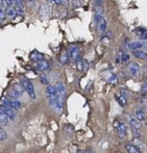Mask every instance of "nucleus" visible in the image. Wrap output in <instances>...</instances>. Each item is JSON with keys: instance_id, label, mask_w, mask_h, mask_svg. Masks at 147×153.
Wrapping results in <instances>:
<instances>
[{"instance_id": "nucleus-1", "label": "nucleus", "mask_w": 147, "mask_h": 153, "mask_svg": "<svg viewBox=\"0 0 147 153\" xmlns=\"http://www.w3.org/2000/svg\"><path fill=\"white\" fill-rule=\"evenodd\" d=\"M20 82L22 85L23 89L24 91L28 94V96L30 97L31 99H36L37 98V94H36V91H34V87L32 85V82L29 80L27 77L25 76H21L20 77Z\"/></svg>"}, {"instance_id": "nucleus-2", "label": "nucleus", "mask_w": 147, "mask_h": 153, "mask_svg": "<svg viewBox=\"0 0 147 153\" xmlns=\"http://www.w3.org/2000/svg\"><path fill=\"white\" fill-rule=\"evenodd\" d=\"M114 127H115L116 133L119 139H124L127 135V126L124 122L120 120H115L114 121Z\"/></svg>"}, {"instance_id": "nucleus-3", "label": "nucleus", "mask_w": 147, "mask_h": 153, "mask_svg": "<svg viewBox=\"0 0 147 153\" xmlns=\"http://www.w3.org/2000/svg\"><path fill=\"white\" fill-rule=\"evenodd\" d=\"M125 118H126V121L128 123L129 127L131 128V130L135 131V132H137L138 130H140L141 129V122H139L137 119H136L135 117H133L131 115H129V114H126L125 115Z\"/></svg>"}, {"instance_id": "nucleus-4", "label": "nucleus", "mask_w": 147, "mask_h": 153, "mask_svg": "<svg viewBox=\"0 0 147 153\" xmlns=\"http://www.w3.org/2000/svg\"><path fill=\"white\" fill-rule=\"evenodd\" d=\"M134 117L139 122H144L146 120V115H145V113H144L141 105L135 106V108H134Z\"/></svg>"}, {"instance_id": "nucleus-5", "label": "nucleus", "mask_w": 147, "mask_h": 153, "mask_svg": "<svg viewBox=\"0 0 147 153\" xmlns=\"http://www.w3.org/2000/svg\"><path fill=\"white\" fill-rule=\"evenodd\" d=\"M54 87H55V90H57V97H59V100L63 103L64 102L65 97H66V88H65L64 83L60 82V81L57 82Z\"/></svg>"}, {"instance_id": "nucleus-6", "label": "nucleus", "mask_w": 147, "mask_h": 153, "mask_svg": "<svg viewBox=\"0 0 147 153\" xmlns=\"http://www.w3.org/2000/svg\"><path fill=\"white\" fill-rule=\"evenodd\" d=\"M68 53H69V56H70L71 59L73 61H78L81 59V50L77 46H70L68 50Z\"/></svg>"}, {"instance_id": "nucleus-7", "label": "nucleus", "mask_w": 147, "mask_h": 153, "mask_svg": "<svg viewBox=\"0 0 147 153\" xmlns=\"http://www.w3.org/2000/svg\"><path fill=\"white\" fill-rule=\"evenodd\" d=\"M127 71H128V74L131 77H136L139 73V65L135 62H128V66H127Z\"/></svg>"}, {"instance_id": "nucleus-8", "label": "nucleus", "mask_w": 147, "mask_h": 153, "mask_svg": "<svg viewBox=\"0 0 147 153\" xmlns=\"http://www.w3.org/2000/svg\"><path fill=\"white\" fill-rule=\"evenodd\" d=\"M34 67L38 71H41V72H44V71H47L49 69V62L45 59H42V61H39L34 64Z\"/></svg>"}, {"instance_id": "nucleus-9", "label": "nucleus", "mask_w": 147, "mask_h": 153, "mask_svg": "<svg viewBox=\"0 0 147 153\" xmlns=\"http://www.w3.org/2000/svg\"><path fill=\"white\" fill-rule=\"evenodd\" d=\"M129 61V55L125 52H119L116 56V62H122V64H126Z\"/></svg>"}, {"instance_id": "nucleus-10", "label": "nucleus", "mask_w": 147, "mask_h": 153, "mask_svg": "<svg viewBox=\"0 0 147 153\" xmlns=\"http://www.w3.org/2000/svg\"><path fill=\"white\" fill-rule=\"evenodd\" d=\"M97 25H98V31L100 34H103L105 31V29H107V20H105L103 17H101L100 19H99V21L97 22Z\"/></svg>"}, {"instance_id": "nucleus-11", "label": "nucleus", "mask_w": 147, "mask_h": 153, "mask_svg": "<svg viewBox=\"0 0 147 153\" xmlns=\"http://www.w3.org/2000/svg\"><path fill=\"white\" fill-rule=\"evenodd\" d=\"M0 108L7 115L10 120H15V118H16V111L15 109L10 108V107H3V106H0Z\"/></svg>"}, {"instance_id": "nucleus-12", "label": "nucleus", "mask_w": 147, "mask_h": 153, "mask_svg": "<svg viewBox=\"0 0 147 153\" xmlns=\"http://www.w3.org/2000/svg\"><path fill=\"white\" fill-rule=\"evenodd\" d=\"M8 123H10V118H8L7 115L0 108V125H1V126H7Z\"/></svg>"}, {"instance_id": "nucleus-13", "label": "nucleus", "mask_w": 147, "mask_h": 153, "mask_svg": "<svg viewBox=\"0 0 147 153\" xmlns=\"http://www.w3.org/2000/svg\"><path fill=\"white\" fill-rule=\"evenodd\" d=\"M125 149H126V151L128 153H142L141 150L137 146L134 145V144H126L125 145Z\"/></svg>"}, {"instance_id": "nucleus-14", "label": "nucleus", "mask_w": 147, "mask_h": 153, "mask_svg": "<svg viewBox=\"0 0 147 153\" xmlns=\"http://www.w3.org/2000/svg\"><path fill=\"white\" fill-rule=\"evenodd\" d=\"M6 97H7L8 99H10V100H18V98L20 97V95H19L18 93H17L16 91H14V90L10 88V89L7 91Z\"/></svg>"}, {"instance_id": "nucleus-15", "label": "nucleus", "mask_w": 147, "mask_h": 153, "mask_svg": "<svg viewBox=\"0 0 147 153\" xmlns=\"http://www.w3.org/2000/svg\"><path fill=\"white\" fill-rule=\"evenodd\" d=\"M133 56L137 57L139 59H147V53L143 51H133Z\"/></svg>"}, {"instance_id": "nucleus-16", "label": "nucleus", "mask_w": 147, "mask_h": 153, "mask_svg": "<svg viewBox=\"0 0 147 153\" xmlns=\"http://www.w3.org/2000/svg\"><path fill=\"white\" fill-rule=\"evenodd\" d=\"M143 46V44L140 42H133V43H129L128 45H127V48L129 49V50L131 51H136V49L137 48H141V47Z\"/></svg>"}, {"instance_id": "nucleus-17", "label": "nucleus", "mask_w": 147, "mask_h": 153, "mask_svg": "<svg viewBox=\"0 0 147 153\" xmlns=\"http://www.w3.org/2000/svg\"><path fill=\"white\" fill-rule=\"evenodd\" d=\"M69 59H70V56H69L68 51H66V50L63 51L62 54H60V64H66V62H68Z\"/></svg>"}, {"instance_id": "nucleus-18", "label": "nucleus", "mask_w": 147, "mask_h": 153, "mask_svg": "<svg viewBox=\"0 0 147 153\" xmlns=\"http://www.w3.org/2000/svg\"><path fill=\"white\" fill-rule=\"evenodd\" d=\"M10 107L15 111L21 108V102L19 100H10Z\"/></svg>"}, {"instance_id": "nucleus-19", "label": "nucleus", "mask_w": 147, "mask_h": 153, "mask_svg": "<svg viewBox=\"0 0 147 153\" xmlns=\"http://www.w3.org/2000/svg\"><path fill=\"white\" fill-rule=\"evenodd\" d=\"M12 89L14 90V91H16L19 95H20V96L23 94V92H24V89H23V87H22L21 83H14V85H12Z\"/></svg>"}, {"instance_id": "nucleus-20", "label": "nucleus", "mask_w": 147, "mask_h": 153, "mask_svg": "<svg viewBox=\"0 0 147 153\" xmlns=\"http://www.w3.org/2000/svg\"><path fill=\"white\" fill-rule=\"evenodd\" d=\"M49 14V7L47 4H43L40 8V16L41 17H44V16H47Z\"/></svg>"}, {"instance_id": "nucleus-21", "label": "nucleus", "mask_w": 147, "mask_h": 153, "mask_svg": "<svg viewBox=\"0 0 147 153\" xmlns=\"http://www.w3.org/2000/svg\"><path fill=\"white\" fill-rule=\"evenodd\" d=\"M30 59H31L34 62H37L39 61H42L43 54H41V53H39V52H34V53H31V55H30Z\"/></svg>"}, {"instance_id": "nucleus-22", "label": "nucleus", "mask_w": 147, "mask_h": 153, "mask_svg": "<svg viewBox=\"0 0 147 153\" xmlns=\"http://www.w3.org/2000/svg\"><path fill=\"white\" fill-rule=\"evenodd\" d=\"M115 98H116V100L119 102V104L120 105H126V102H127V98H125V97H123V96H121L120 94L117 95V96H115Z\"/></svg>"}, {"instance_id": "nucleus-23", "label": "nucleus", "mask_w": 147, "mask_h": 153, "mask_svg": "<svg viewBox=\"0 0 147 153\" xmlns=\"http://www.w3.org/2000/svg\"><path fill=\"white\" fill-rule=\"evenodd\" d=\"M107 81L109 83H112V85H116L118 82V79L116 77V75L114 74H109V76L107 77Z\"/></svg>"}, {"instance_id": "nucleus-24", "label": "nucleus", "mask_w": 147, "mask_h": 153, "mask_svg": "<svg viewBox=\"0 0 147 153\" xmlns=\"http://www.w3.org/2000/svg\"><path fill=\"white\" fill-rule=\"evenodd\" d=\"M16 10H15V8L13 7H8L5 10V16L10 17V18H14L15 16H16Z\"/></svg>"}, {"instance_id": "nucleus-25", "label": "nucleus", "mask_w": 147, "mask_h": 153, "mask_svg": "<svg viewBox=\"0 0 147 153\" xmlns=\"http://www.w3.org/2000/svg\"><path fill=\"white\" fill-rule=\"evenodd\" d=\"M6 139H7V133L5 132V130H4L1 127V125H0V142L5 141Z\"/></svg>"}, {"instance_id": "nucleus-26", "label": "nucleus", "mask_w": 147, "mask_h": 153, "mask_svg": "<svg viewBox=\"0 0 147 153\" xmlns=\"http://www.w3.org/2000/svg\"><path fill=\"white\" fill-rule=\"evenodd\" d=\"M76 68L78 71H84V61L81 59H79L78 61H76Z\"/></svg>"}, {"instance_id": "nucleus-27", "label": "nucleus", "mask_w": 147, "mask_h": 153, "mask_svg": "<svg viewBox=\"0 0 147 153\" xmlns=\"http://www.w3.org/2000/svg\"><path fill=\"white\" fill-rule=\"evenodd\" d=\"M40 81H41V83H43V85H49V79L47 78V76H45V75H41V76H40Z\"/></svg>"}, {"instance_id": "nucleus-28", "label": "nucleus", "mask_w": 147, "mask_h": 153, "mask_svg": "<svg viewBox=\"0 0 147 153\" xmlns=\"http://www.w3.org/2000/svg\"><path fill=\"white\" fill-rule=\"evenodd\" d=\"M2 3L4 6H6V8L12 7L13 3H14V0H2Z\"/></svg>"}, {"instance_id": "nucleus-29", "label": "nucleus", "mask_w": 147, "mask_h": 153, "mask_svg": "<svg viewBox=\"0 0 147 153\" xmlns=\"http://www.w3.org/2000/svg\"><path fill=\"white\" fill-rule=\"evenodd\" d=\"M141 106H142V108H143L145 115H147V98H145V99H143V100H142Z\"/></svg>"}, {"instance_id": "nucleus-30", "label": "nucleus", "mask_w": 147, "mask_h": 153, "mask_svg": "<svg viewBox=\"0 0 147 153\" xmlns=\"http://www.w3.org/2000/svg\"><path fill=\"white\" fill-rule=\"evenodd\" d=\"M142 93L143 94H147V77L145 78L143 82V85H142Z\"/></svg>"}, {"instance_id": "nucleus-31", "label": "nucleus", "mask_w": 147, "mask_h": 153, "mask_svg": "<svg viewBox=\"0 0 147 153\" xmlns=\"http://www.w3.org/2000/svg\"><path fill=\"white\" fill-rule=\"evenodd\" d=\"M15 10H16V14L17 15H23V8H22V6L17 5L16 8H15Z\"/></svg>"}, {"instance_id": "nucleus-32", "label": "nucleus", "mask_w": 147, "mask_h": 153, "mask_svg": "<svg viewBox=\"0 0 147 153\" xmlns=\"http://www.w3.org/2000/svg\"><path fill=\"white\" fill-rule=\"evenodd\" d=\"M5 12L3 10V8L0 6V19H1L2 21H4V19H5Z\"/></svg>"}, {"instance_id": "nucleus-33", "label": "nucleus", "mask_w": 147, "mask_h": 153, "mask_svg": "<svg viewBox=\"0 0 147 153\" xmlns=\"http://www.w3.org/2000/svg\"><path fill=\"white\" fill-rule=\"evenodd\" d=\"M50 1H53L55 4H57V5H60V4L64 3V0H50Z\"/></svg>"}, {"instance_id": "nucleus-34", "label": "nucleus", "mask_w": 147, "mask_h": 153, "mask_svg": "<svg viewBox=\"0 0 147 153\" xmlns=\"http://www.w3.org/2000/svg\"><path fill=\"white\" fill-rule=\"evenodd\" d=\"M102 4V0H94V6L101 5Z\"/></svg>"}, {"instance_id": "nucleus-35", "label": "nucleus", "mask_w": 147, "mask_h": 153, "mask_svg": "<svg viewBox=\"0 0 147 153\" xmlns=\"http://www.w3.org/2000/svg\"><path fill=\"white\" fill-rule=\"evenodd\" d=\"M142 38H143L144 40H145L146 42H147V30L144 31V33H143V36H142Z\"/></svg>"}, {"instance_id": "nucleus-36", "label": "nucleus", "mask_w": 147, "mask_h": 153, "mask_svg": "<svg viewBox=\"0 0 147 153\" xmlns=\"http://www.w3.org/2000/svg\"><path fill=\"white\" fill-rule=\"evenodd\" d=\"M85 153H94V152H93V149H92V148H89V149H88Z\"/></svg>"}, {"instance_id": "nucleus-37", "label": "nucleus", "mask_w": 147, "mask_h": 153, "mask_svg": "<svg viewBox=\"0 0 147 153\" xmlns=\"http://www.w3.org/2000/svg\"><path fill=\"white\" fill-rule=\"evenodd\" d=\"M77 153H85V152H83L81 150H78V151H77Z\"/></svg>"}, {"instance_id": "nucleus-38", "label": "nucleus", "mask_w": 147, "mask_h": 153, "mask_svg": "<svg viewBox=\"0 0 147 153\" xmlns=\"http://www.w3.org/2000/svg\"><path fill=\"white\" fill-rule=\"evenodd\" d=\"M117 153H123V152H120V151H119V152H117Z\"/></svg>"}, {"instance_id": "nucleus-39", "label": "nucleus", "mask_w": 147, "mask_h": 153, "mask_svg": "<svg viewBox=\"0 0 147 153\" xmlns=\"http://www.w3.org/2000/svg\"><path fill=\"white\" fill-rule=\"evenodd\" d=\"M0 2H2V0H0Z\"/></svg>"}]
</instances>
